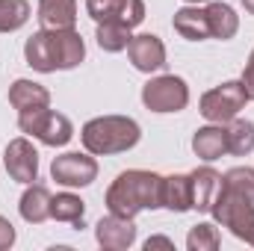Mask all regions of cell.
Instances as JSON below:
<instances>
[{"label": "cell", "instance_id": "28", "mask_svg": "<svg viewBox=\"0 0 254 251\" xmlns=\"http://www.w3.org/2000/svg\"><path fill=\"white\" fill-rule=\"evenodd\" d=\"M12 246H15V228L6 216H0V251L12 249Z\"/></svg>", "mask_w": 254, "mask_h": 251}, {"label": "cell", "instance_id": "29", "mask_svg": "<svg viewBox=\"0 0 254 251\" xmlns=\"http://www.w3.org/2000/svg\"><path fill=\"white\" fill-rule=\"evenodd\" d=\"M240 83H243V92H246V98L254 101V65L249 63L243 68V77H240Z\"/></svg>", "mask_w": 254, "mask_h": 251}, {"label": "cell", "instance_id": "9", "mask_svg": "<svg viewBox=\"0 0 254 251\" xmlns=\"http://www.w3.org/2000/svg\"><path fill=\"white\" fill-rule=\"evenodd\" d=\"M86 12L95 24L119 21L130 30L145 21V3L142 0H86Z\"/></svg>", "mask_w": 254, "mask_h": 251}, {"label": "cell", "instance_id": "32", "mask_svg": "<svg viewBox=\"0 0 254 251\" xmlns=\"http://www.w3.org/2000/svg\"><path fill=\"white\" fill-rule=\"evenodd\" d=\"M187 3H207V0H187Z\"/></svg>", "mask_w": 254, "mask_h": 251}, {"label": "cell", "instance_id": "21", "mask_svg": "<svg viewBox=\"0 0 254 251\" xmlns=\"http://www.w3.org/2000/svg\"><path fill=\"white\" fill-rule=\"evenodd\" d=\"M24 60L39 74H54V60H51V45H48V30H36L27 45H24Z\"/></svg>", "mask_w": 254, "mask_h": 251}, {"label": "cell", "instance_id": "10", "mask_svg": "<svg viewBox=\"0 0 254 251\" xmlns=\"http://www.w3.org/2000/svg\"><path fill=\"white\" fill-rule=\"evenodd\" d=\"M48 45H51V60L54 71H71L86 60V45L83 36L68 27V30H48Z\"/></svg>", "mask_w": 254, "mask_h": 251}, {"label": "cell", "instance_id": "26", "mask_svg": "<svg viewBox=\"0 0 254 251\" xmlns=\"http://www.w3.org/2000/svg\"><path fill=\"white\" fill-rule=\"evenodd\" d=\"M219 246H222V237H219L216 225L198 222L195 228H190V237H187V249L190 251H216Z\"/></svg>", "mask_w": 254, "mask_h": 251}, {"label": "cell", "instance_id": "23", "mask_svg": "<svg viewBox=\"0 0 254 251\" xmlns=\"http://www.w3.org/2000/svg\"><path fill=\"white\" fill-rule=\"evenodd\" d=\"M228 154H234V157H249L254 151V122L249 119H234V122H228Z\"/></svg>", "mask_w": 254, "mask_h": 251}, {"label": "cell", "instance_id": "7", "mask_svg": "<svg viewBox=\"0 0 254 251\" xmlns=\"http://www.w3.org/2000/svg\"><path fill=\"white\" fill-rule=\"evenodd\" d=\"M51 178H54L60 187L83 189L98 178V160H95V154H89V151H86V154H80V151L60 154V157H54V163H51Z\"/></svg>", "mask_w": 254, "mask_h": 251}, {"label": "cell", "instance_id": "6", "mask_svg": "<svg viewBox=\"0 0 254 251\" xmlns=\"http://www.w3.org/2000/svg\"><path fill=\"white\" fill-rule=\"evenodd\" d=\"M142 104L151 113H181L190 104V86L178 74H160L142 86Z\"/></svg>", "mask_w": 254, "mask_h": 251}, {"label": "cell", "instance_id": "24", "mask_svg": "<svg viewBox=\"0 0 254 251\" xmlns=\"http://www.w3.org/2000/svg\"><path fill=\"white\" fill-rule=\"evenodd\" d=\"M95 39H98V48H101V51H107V54H122V51H127V45H130L133 33H130V27H127V24L107 21V24H98Z\"/></svg>", "mask_w": 254, "mask_h": 251}, {"label": "cell", "instance_id": "11", "mask_svg": "<svg viewBox=\"0 0 254 251\" xmlns=\"http://www.w3.org/2000/svg\"><path fill=\"white\" fill-rule=\"evenodd\" d=\"M127 57L136 71L142 74H154L166 65V45L160 36L154 33H142V36H133L130 45H127Z\"/></svg>", "mask_w": 254, "mask_h": 251}, {"label": "cell", "instance_id": "31", "mask_svg": "<svg viewBox=\"0 0 254 251\" xmlns=\"http://www.w3.org/2000/svg\"><path fill=\"white\" fill-rule=\"evenodd\" d=\"M240 3L246 6V12H249V15H254V0H240Z\"/></svg>", "mask_w": 254, "mask_h": 251}, {"label": "cell", "instance_id": "17", "mask_svg": "<svg viewBox=\"0 0 254 251\" xmlns=\"http://www.w3.org/2000/svg\"><path fill=\"white\" fill-rule=\"evenodd\" d=\"M190 178H192V210L210 213V204H213L216 192L222 187V175L213 166H201V169L190 172Z\"/></svg>", "mask_w": 254, "mask_h": 251}, {"label": "cell", "instance_id": "20", "mask_svg": "<svg viewBox=\"0 0 254 251\" xmlns=\"http://www.w3.org/2000/svg\"><path fill=\"white\" fill-rule=\"evenodd\" d=\"M204 12H207V24H210V39L228 42V39L237 36V30H240V15L234 12V6L216 0V3H207Z\"/></svg>", "mask_w": 254, "mask_h": 251}, {"label": "cell", "instance_id": "14", "mask_svg": "<svg viewBox=\"0 0 254 251\" xmlns=\"http://www.w3.org/2000/svg\"><path fill=\"white\" fill-rule=\"evenodd\" d=\"M51 189L42 184H27L21 201H18V213L27 225H42L51 219Z\"/></svg>", "mask_w": 254, "mask_h": 251}, {"label": "cell", "instance_id": "1", "mask_svg": "<svg viewBox=\"0 0 254 251\" xmlns=\"http://www.w3.org/2000/svg\"><path fill=\"white\" fill-rule=\"evenodd\" d=\"M160 187H163V175L145 172V169H127L110 184L104 204L113 216L136 219L142 210H160L163 207L160 204Z\"/></svg>", "mask_w": 254, "mask_h": 251}, {"label": "cell", "instance_id": "2", "mask_svg": "<svg viewBox=\"0 0 254 251\" xmlns=\"http://www.w3.org/2000/svg\"><path fill=\"white\" fill-rule=\"evenodd\" d=\"M142 139V127L130 116H98L80 130V142L95 157H113L136 148Z\"/></svg>", "mask_w": 254, "mask_h": 251}, {"label": "cell", "instance_id": "3", "mask_svg": "<svg viewBox=\"0 0 254 251\" xmlns=\"http://www.w3.org/2000/svg\"><path fill=\"white\" fill-rule=\"evenodd\" d=\"M210 216L216 219V225L228 228L237 240L254 246V201L252 198L219 187L213 204H210Z\"/></svg>", "mask_w": 254, "mask_h": 251}, {"label": "cell", "instance_id": "15", "mask_svg": "<svg viewBox=\"0 0 254 251\" xmlns=\"http://www.w3.org/2000/svg\"><path fill=\"white\" fill-rule=\"evenodd\" d=\"M192 151H195V157H201L204 163H213V160H219L222 154H228V130H225V125L198 127V130L192 133Z\"/></svg>", "mask_w": 254, "mask_h": 251}, {"label": "cell", "instance_id": "8", "mask_svg": "<svg viewBox=\"0 0 254 251\" xmlns=\"http://www.w3.org/2000/svg\"><path fill=\"white\" fill-rule=\"evenodd\" d=\"M3 166H6V172L15 184L27 187L33 181H39V151H36V145L27 136L12 139L3 151Z\"/></svg>", "mask_w": 254, "mask_h": 251}, {"label": "cell", "instance_id": "33", "mask_svg": "<svg viewBox=\"0 0 254 251\" xmlns=\"http://www.w3.org/2000/svg\"><path fill=\"white\" fill-rule=\"evenodd\" d=\"M249 63H252V65H254V51H252V57H249Z\"/></svg>", "mask_w": 254, "mask_h": 251}, {"label": "cell", "instance_id": "16", "mask_svg": "<svg viewBox=\"0 0 254 251\" xmlns=\"http://www.w3.org/2000/svg\"><path fill=\"white\" fill-rule=\"evenodd\" d=\"M160 204L172 213H190L192 210V178L190 175H169L160 187Z\"/></svg>", "mask_w": 254, "mask_h": 251}, {"label": "cell", "instance_id": "5", "mask_svg": "<svg viewBox=\"0 0 254 251\" xmlns=\"http://www.w3.org/2000/svg\"><path fill=\"white\" fill-rule=\"evenodd\" d=\"M18 130L27 133V136H33V139H39L48 148H63V145L71 142V136H74V125L68 122V116L54 113L51 107L18 116Z\"/></svg>", "mask_w": 254, "mask_h": 251}, {"label": "cell", "instance_id": "13", "mask_svg": "<svg viewBox=\"0 0 254 251\" xmlns=\"http://www.w3.org/2000/svg\"><path fill=\"white\" fill-rule=\"evenodd\" d=\"M9 104L18 110V116H24V113H36V110H45V107H51V92L42 86V83H36V80H15L12 86H9Z\"/></svg>", "mask_w": 254, "mask_h": 251}, {"label": "cell", "instance_id": "4", "mask_svg": "<svg viewBox=\"0 0 254 251\" xmlns=\"http://www.w3.org/2000/svg\"><path fill=\"white\" fill-rule=\"evenodd\" d=\"M246 104H249V98L243 92V83L240 80H225L222 86L201 95L198 110L210 125H228L246 110Z\"/></svg>", "mask_w": 254, "mask_h": 251}, {"label": "cell", "instance_id": "25", "mask_svg": "<svg viewBox=\"0 0 254 251\" xmlns=\"http://www.w3.org/2000/svg\"><path fill=\"white\" fill-rule=\"evenodd\" d=\"M30 21L27 0H0V33H15Z\"/></svg>", "mask_w": 254, "mask_h": 251}, {"label": "cell", "instance_id": "22", "mask_svg": "<svg viewBox=\"0 0 254 251\" xmlns=\"http://www.w3.org/2000/svg\"><path fill=\"white\" fill-rule=\"evenodd\" d=\"M83 216H86V201H83L80 195H74V192H60L57 198H51V219L83 228Z\"/></svg>", "mask_w": 254, "mask_h": 251}, {"label": "cell", "instance_id": "18", "mask_svg": "<svg viewBox=\"0 0 254 251\" xmlns=\"http://www.w3.org/2000/svg\"><path fill=\"white\" fill-rule=\"evenodd\" d=\"M36 18L45 30H68L77 24V0H39Z\"/></svg>", "mask_w": 254, "mask_h": 251}, {"label": "cell", "instance_id": "27", "mask_svg": "<svg viewBox=\"0 0 254 251\" xmlns=\"http://www.w3.org/2000/svg\"><path fill=\"white\" fill-rule=\"evenodd\" d=\"M222 187L231 189V192H240V195H246V198L254 201V169H249V166H234V169H228V172L222 175Z\"/></svg>", "mask_w": 254, "mask_h": 251}, {"label": "cell", "instance_id": "12", "mask_svg": "<svg viewBox=\"0 0 254 251\" xmlns=\"http://www.w3.org/2000/svg\"><path fill=\"white\" fill-rule=\"evenodd\" d=\"M95 240L107 251H125L136 243V225H133V219H122V216L110 213L95 225Z\"/></svg>", "mask_w": 254, "mask_h": 251}, {"label": "cell", "instance_id": "19", "mask_svg": "<svg viewBox=\"0 0 254 251\" xmlns=\"http://www.w3.org/2000/svg\"><path fill=\"white\" fill-rule=\"evenodd\" d=\"M172 27H175V33H178L181 39H187V42H204V39H210L207 12L198 9V6H184V9H178L175 18H172Z\"/></svg>", "mask_w": 254, "mask_h": 251}, {"label": "cell", "instance_id": "30", "mask_svg": "<svg viewBox=\"0 0 254 251\" xmlns=\"http://www.w3.org/2000/svg\"><path fill=\"white\" fill-rule=\"evenodd\" d=\"M151 249H175V243L169 240V237H151L148 243H145V251H151Z\"/></svg>", "mask_w": 254, "mask_h": 251}]
</instances>
